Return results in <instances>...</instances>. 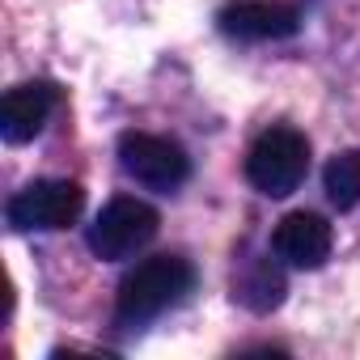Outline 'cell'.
Returning <instances> with one entry per match:
<instances>
[{
    "label": "cell",
    "mask_w": 360,
    "mask_h": 360,
    "mask_svg": "<svg viewBox=\"0 0 360 360\" xmlns=\"http://www.w3.org/2000/svg\"><path fill=\"white\" fill-rule=\"evenodd\" d=\"M309 169V140L297 131V127H267L250 153H246V178L250 187L271 195V200H284L301 187V178Z\"/></svg>",
    "instance_id": "obj_2"
},
{
    "label": "cell",
    "mask_w": 360,
    "mask_h": 360,
    "mask_svg": "<svg viewBox=\"0 0 360 360\" xmlns=\"http://www.w3.org/2000/svg\"><path fill=\"white\" fill-rule=\"evenodd\" d=\"M56 102H60V89H56L51 81H26V85H13V89L5 94V102H0V136H5L9 144H26V140H34V136L47 127Z\"/></svg>",
    "instance_id": "obj_7"
},
{
    "label": "cell",
    "mask_w": 360,
    "mask_h": 360,
    "mask_svg": "<svg viewBox=\"0 0 360 360\" xmlns=\"http://www.w3.org/2000/svg\"><path fill=\"white\" fill-rule=\"evenodd\" d=\"M119 165L127 178H136L140 187H153V191H174L191 174L183 144H174L165 136H148V131H123L119 136Z\"/></svg>",
    "instance_id": "obj_5"
},
{
    "label": "cell",
    "mask_w": 360,
    "mask_h": 360,
    "mask_svg": "<svg viewBox=\"0 0 360 360\" xmlns=\"http://www.w3.org/2000/svg\"><path fill=\"white\" fill-rule=\"evenodd\" d=\"M238 297H242L255 314L276 309V305L284 301V276H280V267H271V259H255V263L242 271V280H238Z\"/></svg>",
    "instance_id": "obj_9"
},
{
    "label": "cell",
    "mask_w": 360,
    "mask_h": 360,
    "mask_svg": "<svg viewBox=\"0 0 360 360\" xmlns=\"http://www.w3.org/2000/svg\"><path fill=\"white\" fill-rule=\"evenodd\" d=\"M157 225H161V217L153 204H144L136 195H115L89 225V250L102 263H123L157 238Z\"/></svg>",
    "instance_id": "obj_3"
},
{
    "label": "cell",
    "mask_w": 360,
    "mask_h": 360,
    "mask_svg": "<svg viewBox=\"0 0 360 360\" xmlns=\"http://www.w3.org/2000/svg\"><path fill=\"white\" fill-rule=\"evenodd\" d=\"M85 208V191L68 178H39V183L22 187L5 217L18 233H51V229H68Z\"/></svg>",
    "instance_id": "obj_4"
},
{
    "label": "cell",
    "mask_w": 360,
    "mask_h": 360,
    "mask_svg": "<svg viewBox=\"0 0 360 360\" xmlns=\"http://www.w3.org/2000/svg\"><path fill=\"white\" fill-rule=\"evenodd\" d=\"M195 284V271L187 259L178 255H153L144 263H136L123 284H119V301H115V318L119 326H144L157 314H165L169 305H178Z\"/></svg>",
    "instance_id": "obj_1"
},
{
    "label": "cell",
    "mask_w": 360,
    "mask_h": 360,
    "mask_svg": "<svg viewBox=\"0 0 360 360\" xmlns=\"http://www.w3.org/2000/svg\"><path fill=\"white\" fill-rule=\"evenodd\" d=\"M330 242H335V233H330V225H326L318 212H288V217L276 225V233H271L276 255H280L288 267H301V271L322 267V263L330 259Z\"/></svg>",
    "instance_id": "obj_8"
},
{
    "label": "cell",
    "mask_w": 360,
    "mask_h": 360,
    "mask_svg": "<svg viewBox=\"0 0 360 360\" xmlns=\"http://www.w3.org/2000/svg\"><path fill=\"white\" fill-rule=\"evenodd\" d=\"M221 30L242 43H271V39H292L301 30V13L280 0H238L221 9Z\"/></svg>",
    "instance_id": "obj_6"
},
{
    "label": "cell",
    "mask_w": 360,
    "mask_h": 360,
    "mask_svg": "<svg viewBox=\"0 0 360 360\" xmlns=\"http://www.w3.org/2000/svg\"><path fill=\"white\" fill-rule=\"evenodd\" d=\"M322 187H326V200L339 212H347V208L360 204V148H347V153H339V157L326 161Z\"/></svg>",
    "instance_id": "obj_10"
}]
</instances>
